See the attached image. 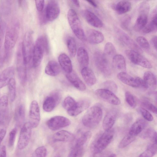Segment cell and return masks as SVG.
<instances>
[{
    "mask_svg": "<svg viewBox=\"0 0 157 157\" xmlns=\"http://www.w3.org/2000/svg\"><path fill=\"white\" fill-rule=\"evenodd\" d=\"M102 116L101 107L94 105L90 107L83 116L82 122L85 127L90 128L96 127L100 123Z\"/></svg>",
    "mask_w": 157,
    "mask_h": 157,
    "instance_id": "cell-1",
    "label": "cell"
},
{
    "mask_svg": "<svg viewBox=\"0 0 157 157\" xmlns=\"http://www.w3.org/2000/svg\"><path fill=\"white\" fill-rule=\"evenodd\" d=\"M19 35V26L15 24L11 26L6 32L4 42L5 60H7L11 51L14 47Z\"/></svg>",
    "mask_w": 157,
    "mask_h": 157,
    "instance_id": "cell-2",
    "label": "cell"
},
{
    "mask_svg": "<svg viewBox=\"0 0 157 157\" xmlns=\"http://www.w3.org/2000/svg\"><path fill=\"white\" fill-rule=\"evenodd\" d=\"M67 18L70 27L74 33L79 40H86L82 24L76 11L73 9L68 11Z\"/></svg>",
    "mask_w": 157,
    "mask_h": 157,
    "instance_id": "cell-3",
    "label": "cell"
},
{
    "mask_svg": "<svg viewBox=\"0 0 157 157\" xmlns=\"http://www.w3.org/2000/svg\"><path fill=\"white\" fill-rule=\"evenodd\" d=\"M114 134V131L111 129L105 131L98 136L94 141L91 147L93 153L102 151L104 150L112 141Z\"/></svg>",
    "mask_w": 157,
    "mask_h": 157,
    "instance_id": "cell-4",
    "label": "cell"
},
{
    "mask_svg": "<svg viewBox=\"0 0 157 157\" xmlns=\"http://www.w3.org/2000/svg\"><path fill=\"white\" fill-rule=\"evenodd\" d=\"M94 63L97 68L105 77L109 76L111 71L107 57L100 51H96L94 54Z\"/></svg>",
    "mask_w": 157,
    "mask_h": 157,
    "instance_id": "cell-5",
    "label": "cell"
},
{
    "mask_svg": "<svg viewBox=\"0 0 157 157\" xmlns=\"http://www.w3.org/2000/svg\"><path fill=\"white\" fill-rule=\"evenodd\" d=\"M33 33L31 31L27 32L25 34L22 43V51L24 64L26 65L32 58L33 49Z\"/></svg>",
    "mask_w": 157,
    "mask_h": 157,
    "instance_id": "cell-6",
    "label": "cell"
},
{
    "mask_svg": "<svg viewBox=\"0 0 157 157\" xmlns=\"http://www.w3.org/2000/svg\"><path fill=\"white\" fill-rule=\"evenodd\" d=\"M125 53L129 59L134 64L147 68H152L150 62L139 53L132 50H127Z\"/></svg>",
    "mask_w": 157,
    "mask_h": 157,
    "instance_id": "cell-7",
    "label": "cell"
},
{
    "mask_svg": "<svg viewBox=\"0 0 157 157\" xmlns=\"http://www.w3.org/2000/svg\"><path fill=\"white\" fill-rule=\"evenodd\" d=\"M32 128L29 122L25 123L22 126L17 143L19 150L24 149L28 145L31 135Z\"/></svg>",
    "mask_w": 157,
    "mask_h": 157,
    "instance_id": "cell-8",
    "label": "cell"
},
{
    "mask_svg": "<svg viewBox=\"0 0 157 157\" xmlns=\"http://www.w3.org/2000/svg\"><path fill=\"white\" fill-rule=\"evenodd\" d=\"M148 10L149 7L147 4L143 3L140 7V14L134 26V29L136 31H140L146 25L147 21Z\"/></svg>",
    "mask_w": 157,
    "mask_h": 157,
    "instance_id": "cell-9",
    "label": "cell"
},
{
    "mask_svg": "<svg viewBox=\"0 0 157 157\" xmlns=\"http://www.w3.org/2000/svg\"><path fill=\"white\" fill-rule=\"evenodd\" d=\"M70 121L62 116H55L48 120L46 123L48 127L51 130L55 131L69 126Z\"/></svg>",
    "mask_w": 157,
    "mask_h": 157,
    "instance_id": "cell-10",
    "label": "cell"
},
{
    "mask_svg": "<svg viewBox=\"0 0 157 157\" xmlns=\"http://www.w3.org/2000/svg\"><path fill=\"white\" fill-rule=\"evenodd\" d=\"M95 95L99 98L109 103L118 105L121 101L113 93L104 89H98L95 91Z\"/></svg>",
    "mask_w": 157,
    "mask_h": 157,
    "instance_id": "cell-11",
    "label": "cell"
},
{
    "mask_svg": "<svg viewBox=\"0 0 157 157\" xmlns=\"http://www.w3.org/2000/svg\"><path fill=\"white\" fill-rule=\"evenodd\" d=\"M61 98L60 93L55 91L51 93L44 100L43 104V110L47 112L52 111L59 103Z\"/></svg>",
    "mask_w": 157,
    "mask_h": 157,
    "instance_id": "cell-12",
    "label": "cell"
},
{
    "mask_svg": "<svg viewBox=\"0 0 157 157\" xmlns=\"http://www.w3.org/2000/svg\"><path fill=\"white\" fill-rule=\"evenodd\" d=\"M29 116V122L32 128L37 127L40 122V113L38 104L36 100L33 101L31 103Z\"/></svg>",
    "mask_w": 157,
    "mask_h": 157,
    "instance_id": "cell-13",
    "label": "cell"
},
{
    "mask_svg": "<svg viewBox=\"0 0 157 157\" xmlns=\"http://www.w3.org/2000/svg\"><path fill=\"white\" fill-rule=\"evenodd\" d=\"M60 12V7L58 2L50 0L48 3L45 12V17L48 21H52L59 16Z\"/></svg>",
    "mask_w": 157,
    "mask_h": 157,
    "instance_id": "cell-14",
    "label": "cell"
},
{
    "mask_svg": "<svg viewBox=\"0 0 157 157\" xmlns=\"http://www.w3.org/2000/svg\"><path fill=\"white\" fill-rule=\"evenodd\" d=\"M119 40L123 44L138 53L142 52V50L137 44L128 34L121 30L117 32Z\"/></svg>",
    "mask_w": 157,
    "mask_h": 157,
    "instance_id": "cell-15",
    "label": "cell"
},
{
    "mask_svg": "<svg viewBox=\"0 0 157 157\" xmlns=\"http://www.w3.org/2000/svg\"><path fill=\"white\" fill-rule=\"evenodd\" d=\"M90 101L87 99H83L76 102L74 106L67 111L68 114L73 117L79 115L89 107Z\"/></svg>",
    "mask_w": 157,
    "mask_h": 157,
    "instance_id": "cell-16",
    "label": "cell"
},
{
    "mask_svg": "<svg viewBox=\"0 0 157 157\" xmlns=\"http://www.w3.org/2000/svg\"><path fill=\"white\" fill-rule=\"evenodd\" d=\"M82 13L86 21L91 26L98 28L103 26L102 21L93 12L88 10H85L83 11Z\"/></svg>",
    "mask_w": 157,
    "mask_h": 157,
    "instance_id": "cell-17",
    "label": "cell"
},
{
    "mask_svg": "<svg viewBox=\"0 0 157 157\" xmlns=\"http://www.w3.org/2000/svg\"><path fill=\"white\" fill-rule=\"evenodd\" d=\"M44 53V49L35 43L33 46L32 55L33 65L34 67H36L40 65Z\"/></svg>",
    "mask_w": 157,
    "mask_h": 157,
    "instance_id": "cell-18",
    "label": "cell"
},
{
    "mask_svg": "<svg viewBox=\"0 0 157 157\" xmlns=\"http://www.w3.org/2000/svg\"><path fill=\"white\" fill-rule=\"evenodd\" d=\"M117 112L114 109L110 110L106 114L102 122V127L105 131L111 129L117 117Z\"/></svg>",
    "mask_w": 157,
    "mask_h": 157,
    "instance_id": "cell-19",
    "label": "cell"
},
{
    "mask_svg": "<svg viewBox=\"0 0 157 157\" xmlns=\"http://www.w3.org/2000/svg\"><path fill=\"white\" fill-rule=\"evenodd\" d=\"M15 70L13 67H8L0 74V89L7 85L14 76Z\"/></svg>",
    "mask_w": 157,
    "mask_h": 157,
    "instance_id": "cell-20",
    "label": "cell"
},
{
    "mask_svg": "<svg viewBox=\"0 0 157 157\" xmlns=\"http://www.w3.org/2000/svg\"><path fill=\"white\" fill-rule=\"evenodd\" d=\"M8 100L5 98L0 99V126L4 125L8 121L9 112Z\"/></svg>",
    "mask_w": 157,
    "mask_h": 157,
    "instance_id": "cell-21",
    "label": "cell"
},
{
    "mask_svg": "<svg viewBox=\"0 0 157 157\" xmlns=\"http://www.w3.org/2000/svg\"><path fill=\"white\" fill-rule=\"evenodd\" d=\"M86 36V40L93 44L100 43L103 41L104 39V36L101 32L93 29L88 30Z\"/></svg>",
    "mask_w": 157,
    "mask_h": 157,
    "instance_id": "cell-22",
    "label": "cell"
},
{
    "mask_svg": "<svg viewBox=\"0 0 157 157\" xmlns=\"http://www.w3.org/2000/svg\"><path fill=\"white\" fill-rule=\"evenodd\" d=\"M66 76L69 82L77 89L82 91L85 90V85L74 71L67 73Z\"/></svg>",
    "mask_w": 157,
    "mask_h": 157,
    "instance_id": "cell-23",
    "label": "cell"
},
{
    "mask_svg": "<svg viewBox=\"0 0 157 157\" xmlns=\"http://www.w3.org/2000/svg\"><path fill=\"white\" fill-rule=\"evenodd\" d=\"M147 122L142 118L137 120L131 126L128 132L130 135L136 136L147 126Z\"/></svg>",
    "mask_w": 157,
    "mask_h": 157,
    "instance_id": "cell-24",
    "label": "cell"
},
{
    "mask_svg": "<svg viewBox=\"0 0 157 157\" xmlns=\"http://www.w3.org/2000/svg\"><path fill=\"white\" fill-rule=\"evenodd\" d=\"M75 138L73 134L65 130H60L57 132L53 136L54 141L63 142H71L74 140Z\"/></svg>",
    "mask_w": 157,
    "mask_h": 157,
    "instance_id": "cell-25",
    "label": "cell"
},
{
    "mask_svg": "<svg viewBox=\"0 0 157 157\" xmlns=\"http://www.w3.org/2000/svg\"><path fill=\"white\" fill-rule=\"evenodd\" d=\"M81 74L85 82L88 86H93L96 83V77L93 71L90 68L88 67L82 68Z\"/></svg>",
    "mask_w": 157,
    "mask_h": 157,
    "instance_id": "cell-26",
    "label": "cell"
},
{
    "mask_svg": "<svg viewBox=\"0 0 157 157\" xmlns=\"http://www.w3.org/2000/svg\"><path fill=\"white\" fill-rule=\"evenodd\" d=\"M78 62L82 68L88 67L89 64V56L88 52L83 47L79 48L77 52Z\"/></svg>",
    "mask_w": 157,
    "mask_h": 157,
    "instance_id": "cell-27",
    "label": "cell"
},
{
    "mask_svg": "<svg viewBox=\"0 0 157 157\" xmlns=\"http://www.w3.org/2000/svg\"><path fill=\"white\" fill-rule=\"evenodd\" d=\"M58 60L60 67L67 73H70L73 71L71 61L66 54H60Z\"/></svg>",
    "mask_w": 157,
    "mask_h": 157,
    "instance_id": "cell-28",
    "label": "cell"
},
{
    "mask_svg": "<svg viewBox=\"0 0 157 157\" xmlns=\"http://www.w3.org/2000/svg\"><path fill=\"white\" fill-rule=\"evenodd\" d=\"M144 80L147 89L155 90L156 88V78L154 74L150 71L145 72L144 75Z\"/></svg>",
    "mask_w": 157,
    "mask_h": 157,
    "instance_id": "cell-29",
    "label": "cell"
},
{
    "mask_svg": "<svg viewBox=\"0 0 157 157\" xmlns=\"http://www.w3.org/2000/svg\"><path fill=\"white\" fill-rule=\"evenodd\" d=\"M117 77L124 84L133 87H139L135 78L125 72H120L117 74Z\"/></svg>",
    "mask_w": 157,
    "mask_h": 157,
    "instance_id": "cell-30",
    "label": "cell"
},
{
    "mask_svg": "<svg viewBox=\"0 0 157 157\" xmlns=\"http://www.w3.org/2000/svg\"><path fill=\"white\" fill-rule=\"evenodd\" d=\"M45 72L47 75L55 76L58 75L60 72V66L54 60H50L47 64L45 69Z\"/></svg>",
    "mask_w": 157,
    "mask_h": 157,
    "instance_id": "cell-31",
    "label": "cell"
},
{
    "mask_svg": "<svg viewBox=\"0 0 157 157\" xmlns=\"http://www.w3.org/2000/svg\"><path fill=\"white\" fill-rule=\"evenodd\" d=\"M113 64L114 67L121 72H125L126 70L125 60L124 56L120 54H116L113 58Z\"/></svg>",
    "mask_w": 157,
    "mask_h": 157,
    "instance_id": "cell-32",
    "label": "cell"
},
{
    "mask_svg": "<svg viewBox=\"0 0 157 157\" xmlns=\"http://www.w3.org/2000/svg\"><path fill=\"white\" fill-rule=\"evenodd\" d=\"M118 14H123L129 11L132 8L130 2L127 1H120L113 7Z\"/></svg>",
    "mask_w": 157,
    "mask_h": 157,
    "instance_id": "cell-33",
    "label": "cell"
},
{
    "mask_svg": "<svg viewBox=\"0 0 157 157\" xmlns=\"http://www.w3.org/2000/svg\"><path fill=\"white\" fill-rule=\"evenodd\" d=\"M16 62L18 78L20 82L23 85L25 83L26 79L25 65L22 61H19Z\"/></svg>",
    "mask_w": 157,
    "mask_h": 157,
    "instance_id": "cell-34",
    "label": "cell"
},
{
    "mask_svg": "<svg viewBox=\"0 0 157 157\" xmlns=\"http://www.w3.org/2000/svg\"><path fill=\"white\" fill-rule=\"evenodd\" d=\"M25 116V109L24 106L21 104L18 106L15 113V119L16 121L21 124L24 120Z\"/></svg>",
    "mask_w": 157,
    "mask_h": 157,
    "instance_id": "cell-35",
    "label": "cell"
},
{
    "mask_svg": "<svg viewBox=\"0 0 157 157\" xmlns=\"http://www.w3.org/2000/svg\"><path fill=\"white\" fill-rule=\"evenodd\" d=\"M66 44L69 52L72 57H74L77 52L76 43L74 38L71 36L67 38Z\"/></svg>",
    "mask_w": 157,
    "mask_h": 157,
    "instance_id": "cell-36",
    "label": "cell"
},
{
    "mask_svg": "<svg viewBox=\"0 0 157 157\" xmlns=\"http://www.w3.org/2000/svg\"><path fill=\"white\" fill-rule=\"evenodd\" d=\"M10 99L11 102L15 100L16 96V82L15 79L12 78L8 84Z\"/></svg>",
    "mask_w": 157,
    "mask_h": 157,
    "instance_id": "cell-37",
    "label": "cell"
},
{
    "mask_svg": "<svg viewBox=\"0 0 157 157\" xmlns=\"http://www.w3.org/2000/svg\"><path fill=\"white\" fill-rule=\"evenodd\" d=\"M157 19L156 13H155L149 23L147 25H146L142 30L143 32L145 33H148L151 32L156 31Z\"/></svg>",
    "mask_w": 157,
    "mask_h": 157,
    "instance_id": "cell-38",
    "label": "cell"
},
{
    "mask_svg": "<svg viewBox=\"0 0 157 157\" xmlns=\"http://www.w3.org/2000/svg\"><path fill=\"white\" fill-rule=\"evenodd\" d=\"M157 150V144L153 143L149 146L138 157H153L156 153Z\"/></svg>",
    "mask_w": 157,
    "mask_h": 157,
    "instance_id": "cell-39",
    "label": "cell"
},
{
    "mask_svg": "<svg viewBox=\"0 0 157 157\" xmlns=\"http://www.w3.org/2000/svg\"><path fill=\"white\" fill-rule=\"evenodd\" d=\"M92 133L90 131H87L82 134L76 140L75 145L79 147L83 146L91 138Z\"/></svg>",
    "mask_w": 157,
    "mask_h": 157,
    "instance_id": "cell-40",
    "label": "cell"
},
{
    "mask_svg": "<svg viewBox=\"0 0 157 157\" xmlns=\"http://www.w3.org/2000/svg\"><path fill=\"white\" fill-rule=\"evenodd\" d=\"M116 49L113 44L110 42L106 43L104 48V54L105 56H109L113 58L116 55Z\"/></svg>",
    "mask_w": 157,
    "mask_h": 157,
    "instance_id": "cell-41",
    "label": "cell"
},
{
    "mask_svg": "<svg viewBox=\"0 0 157 157\" xmlns=\"http://www.w3.org/2000/svg\"><path fill=\"white\" fill-rule=\"evenodd\" d=\"M35 43L40 46L44 50L45 53L47 54L49 51L48 41L45 36H41L37 39Z\"/></svg>",
    "mask_w": 157,
    "mask_h": 157,
    "instance_id": "cell-42",
    "label": "cell"
},
{
    "mask_svg": "<svg viewBox=\"0 0 157 157\" xmlns=\"http://www.w3.org/2000/svg\"><path fill=\"white\" fill-rule=\"evenodd\" d=\"M103 89L109 90L115 93L117 90V86L116 83L113 81L108 80L103 83L102 84Z\"/></svg>",
    "mask_w": 157,
    "mask_h": 157,
    "instance_id": "cell-43",
    "label": "cell"
},
{
    "mask_svg": "<svg viewBox=\"0 0 157 157\" xmlns=\"http://www.w3.org/2000/svg\"><path fill=\"white\" fill-rule=\"evenodd\" d=\"M136 136L128 134L125 136L120 142L118 147L120 148H123L134 141Z\"/></svg>",
    "mask_w": 157,
    "mask_h": 157,
    "instance_id": "cell-44",
    "label": "cell"
},
{
    "mask_svg": "<svg viewBox=\"0 0 157 157\" xmlns=\"http://www.w3.org/2000/svg\"><path fill=\"white\" fill-rule=\"evenodd\" d=\"M83 151V147L75 145L71 150L67 157H81Z\"/></svg>",
    "mask_w": 157,
    "mask_h": 157,
    "instance_id": "cell-45",
    "label": "cell"
},
{
    "mask_svg": "<svg viewBox=\"0 0 157 157\" xmlns=\"http://www.w3.org/2000/svg\"><path fill=\"white\" fill-rule=\"evenodd\" d=\"M142 137L144 138H150L153 142H157V133L152 128H149L146 130L142 135Z\"/></svg>",
    "mask_w": 157,
    "mask_h": 157,
    "instance_id": "cell-46",
    "label": "cell"
},
{
    "mask_svg": "<svg viewBox=\"0 0 157 157\" xmlns=\"http://www.w3.org/2000/svg\"><path fill=\"white\" fill-rule=\"evenodd\" d=\"M75 101L71 97L68 96L64 100L63 103V106L67 111L71 109L76 103Z\"/></svg>",
    "mask_w": 157,
    "mask_h": 157,
    "instance_id": "cell-47",
    "label": "cell"
},
{
    "mask_svg": "<svg viewBox=\"0 0 157 157\" xmlns=\"http://www.w3.org/2000/svg\"><path fill=\"white\" fill-rule=\"evenodd\" d=\"M47 153L46 148L43 146H40L35 150L31 157H46Z\"/></svg>",
    "mask_w": 157,
    "mask_h": 157,
    "instance_id": "cell-48",
    "label": "cell"
},
{
    "mask_svg": "<svg viewBox=\"0 0 157 157\" xmlns=\"http://www.w3.org/2000/svg\"><path fill=\"white\" fill-rule=\"evenodd\" d=\"M126 101L129 105L132 108H134L136 103L135 98L132 94L129 91H126L125 94Z\"/></svg>",
    "mask_w": 157,
    "mask_h": 157,
    "instance_id": "cell-49",
    "label": "cell"
},
{
    "mask_svg": "<svg viewBox=\"0 0 157 157\" xmlns=\"http://www.w3.org/2000/svg\"><path fill=\"white\" fill-rule=\"evenodd\" d=\"M141 105L142 108L150 111L154 113L157 114L156 107L150 102L147 101H143L141 102Z\"/></svg>",
    "mask_w": 157,
    "mask_h": 157,
    "instance_id": "cell-50",
    "label": "cell"
},
{
    "mask_svg": "<svg viewBox=\"0 0 157 157\" xmlns=\"http://www.w3.org/2000/svg\"><path fill=\"white\" fill-rule=\"evenodd\" d=\"M136 42L142 48L146 49H149L150 45L147 40L144 37L139 36L136 39Z\"/></svg>",
    "mask_w": 157,
    "mask_h": 157,
    "instance_id": "cell-51",
    "label": "cell"
},
{
    "mask_svg": "<svg viewBox=\"0 0 157 157\" xmlns=\"http://www.w3.org/2000/svg\"><path fill=\"white\" fill-rule=\"evenodd\" d=\"M131 18L129 15H126L124 17L121 21V25L124 29L128 30L129 27Z\"/></svg>",
    "mask_w": 157,
    "mask_h": 157,
    "instance_id": "cell-52",
    "label": "cell"
},
{
    "mask_svg": "<svg viewBox=\"0 0 157 157\" xmlns=\"http://www.w3.org/2000/svg\"><path fill=\"white\" fill-rule=\"evenodd\" d=\"M139 111L145 120L149 121L153 120V117L152 115L147 110L142 107L140 108Z\"/></svg>",
    "mask_w": 157,
    "mask_h": 157,
    "instance_id": "cell-53",
    "label": "cell"
},
{
    "mask_svg": "<svg viewBox=\"0 0 157 157\" xmlns=\"http://www.w3.org/2000/svg\"><path fill=\"white\" fill-rule=\"evenodd\" d=\"M17 132V129L14 128L9 133L8 143L10 147H12L14 144Z\"/></svg>",
    "mask_w": 157,
    "mask_h": 157,
    "instance_id": "cell-54",
    "label": "cell"
},
{
    "mask_svg": "<svg viewBox=\"0 0 157 157\" xmlns=\"http://www.w3.org/2000/svg\"><path fill=\"white\" fill-rule=\"evenodd\" d=\"M91 157H116V155L108 151H103L93 153Z\"/></svg>",
    "mask_w": 157,
    "mask_h": 157,
    "instance_id": "cell-55",
    "label": "cell"
},
{
    "mask_svg": "<svg viewBox=\"0 0 157 157\" xmlns=\"http://www.w3.org/2000/svg\"><path fill=\"white\" fill-rule=\"evenodd\" d=\"M6 25L4 21H0V48H1L5 35Z\"/></svg>",
    "mask_w": 157,
    "mask_h": 157,
    "instance_id": "cell-56",
    "label": "cell"
},
{
    "mask_svg": "<svg viewBox=\"0 0 157 157\" xmlns=\"http://www.w3.org/2000/svg\"><path fill=\"white\" fill-rule=\"evenodd\" d=\"M35 4L36 9L39 12L42 11L44 6V1L35 0Z\"/></svg>",
    "mask_w": 157,
    "mask_h": 157,
    "instance_id": "cell-57",
    "label": "cell"
},
{
    "mask_svg": "<svg viewBox=\"0 0 157 157\" xmlns=\"http://www.w3.org/2000/svg\"><path fill=\"white\" fill-rule=\"evenodd\" d=\"M135 79L139 87H141L143 88L147 89L146 86L143 79L139 77H136Z\"/></svg>",
    "mask_w": 157,
    "mask_h": 157,
    "instance_id": "cell-58",
    "label": "cell"
},
{
    "mask_svg": "<svg viewBox=\"0 0 157 157\" xmlns=\"http://www.w3.org/2000/svg\"><path fill=\"white\" fill-rule=\"evenodd\" d=\"M6 148L5 145L3 146L0 150V157H6Z\"/></svg>",
    "mask_w": 157,
    "mask_h": 157,
    "instance_id": "cell-59",
    "label": "cell"
},
{
    "mask_svg": "<svg viewBox=\"0 0 157 157\" xmlns=\"http://www.w3.org/2000/svg\"><path fill=\"white\" fill-rule=\"evenodd\" d=\"M6 133V130L4 129H2L0 130V146Z\"/></svg>",
    "mask_w": 157,
    "mask_h": 157,
    "instance_id": "cell-60",
    "label": "cell"
},
{
    "mask_svg": "<svg viewBox=\"0 0 157 157\" xmlns=\"http://www.w3.org/2000/svg\"><path fill=\"white\" fill-rule=\"evenodd\" d=\"M151 42L152 44L154 47V48L156 50L157 49V36H153L151 40Z\"/></svg>",
    "mask_w": 157,
    "mask_h": 157,
    "instance_id": "cell-61",
    "label": "cell"
},
{
    "mask_svg": "<svg viewBox=\"0 0 157 157\" xmlns=\"http://www.w3.org/2000/svg\"><path fill=\"white\" fill-rule=\"evenodd\" d=\"M87 2L90 4L92 5L94 7H97V5L96 3L94 1L92 0H87Z\"/></svg>",
    "mask_w": 157,
    "mask_h": 157,
    "instance_id": "cell-62",
    "label": "cell"
},
{
    "mask_svg": "<svg viewBox=\"0 0 157 157\" xmlns=\"http://www.w3.org/2000/svg\"><path fill=\"white\" fill-rule=\"evenodd\" d=\"M71 1L77 7H79L80 3L78 0H71Z\"/></svg>",
    "mask_w": 157,
    "mask_h": 157,
    "instance_id": "cell-63",
    "label": "cell"
},
{
    "mask_svg": "<svg viewBox=\"0 0 157 157\" xmlns=\"http://www.w3.org/2000/svg\"><path fill=\"white\" fill-rule=\"evenodd\" d=\"M55 157H60L59 155H56Z\"/></svg>",
    "mask_w": 157,
    "mask_h": 157,
    "instance_id": "cell-64",
    "label": "cell"
}]
</instances>
